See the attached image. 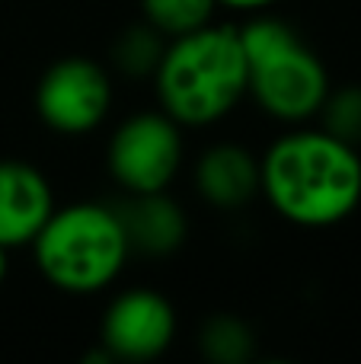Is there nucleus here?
<instances>
[{
	"label": "nucleus",
	"instance_id": "obj_1",
	"mask_svg": "<svg viewBox=\"0 0 361 364\" xmlns=\"http://www.w3.org/2000/svg\"><path fill=\"white\" fill-rule=\"evenodd\" d=\"M259 192L294 227L343 224L361 205L358 147L323 128H294L262 154Z\"/></svg>",
	"mask_w": 361,
	"mask_h": 364
},
{
	"label": "nucleus",
	"instance_id": "obj_2",
	"mask_svg": "<svg viewBox=\"0 0 361 364\" xmlns=\"http://www.w3.org/2000/svg\"><path fill=\"white\" fill-rule=\"evenodd\" d=\"M157 102L183 128H205L227 119L247 96V58L240 29L215 23L166 38L153 68Z\"/></svg>",
	"mask_w": 361,
	"mask_h": 364
},
{
	"label": "nucleus",
	"instance_id": "obj_3",
	"mask_svg": "<svg viewBox=\"0 0 361 364\" xmlns=\"http://www.w3.org/2000/svg\"><path fill=\"white\" fill-rule=\"evenodd\" d=\"M29 246L42 278L64 294L106 291L131 256L119 208L99 201L55 208Z\"/></svg>",
	"mask_w": 361,
	"mask_h": 364
},
{
	"label": "nucleus",
	"instance_id": "obj_4",
	"mask_svg": "<svg viewBox=\"0 0 361 364\" xmlns=\"http://www.w3.org/2000/svg\"><path fill=\"white\" fill-rule=\"evenodd\" d=\"M247 58V96L275 122L304 125L330 93V74L317 51L275 16H256L240 26Z\"/></svg>",
	"mask_w": 361,
	"mask_h": 364
},
{
	"label": "nucleus",
	"instance_id": "obj_5",
	"mask_svg": "<svg viewBox=\"0 0 361 364\" xmlns=\"http://www.w3.org/2000/svg\"><path fill=\"white\" fill-rule=\"evenodd\" d=\"M183 125L160 112H138L115 128L106 164L128 195L166 192L183 170Z\"/></svg>",
	"mask_w": 361,
	"mask_h": 364
},
{
	"label": "nucleus",
	"instance_id": "obj_6",
	"mask_svg": "<svg viewBox=\"0 0 361 364\" xmlns=\"http://www.w3.org/2000/svg\"><path fill=\"white\" fill-rule=\"evenodd\" d=\"M38 119L58 134H87L112 109V80L90 58H64L42 74L36 90Z\"/></svg>",
	"mask_w": 361,
	"mask_h": 364
},
{
	"label": "nucleus",
	"instance_id": "obj_7",
	"mask_svg": "<svg viewBox=\"0 0 361 364\" xmlns=\"http://www.w3.org/2000/svg\"><path fill=\"white\" fill-rule=\"evenodd\" d=\"M176 339V310L163 294L128 288L106 307L99 342L112 361L160 358Z\"/></svg>",
	"mask_w": 361,
	"mask_h": 364
},
{
	"label": "nucleus",
	"instance_id": "obj_8",
	"mask_svg": "<svg viewBox=\"0 0 361 364\" xmlns=\"http://www.w3.org/2000/svg\"><path fill=\"white\" fill-rule=\"evenodd\" d=\"M55 208V192L36 166L19 160H0V246L4 250L29 246Z\"/></svg>",
	"mask_w": 361,
	"mask_h": 364
},
{
	"label": "nucleus",
	"instance_id": "obj_9",
	"mask_svg": "<svg viewBox=\"0 0 361 364\" xmlns=\"http://www.w3.org/2000/svg\"><path fill=\"white\" fill-rule=\"evenodd\" d=\"M195 188L221 211L243 208L259 195V160L240 144H215L195 164Z\"/></svg>",
	"mask_w": 361,
	"mask_h": 364
},
{
	"label": "nucleus",
	"instance_id": "obj_10",
	"mask_svg": "<svg viewBox=\"0 0 361 364\" xmlns=\"http://www.w3.org/2000/svg\"><path fill=\"white\" fill-rule=\"evenodd\" d=\"M119 218L131 252L170 256L185 240V214L166 192H141L119 205Z\"/></svg>",
	"mask_w": 361,
	"mask_h": 364
},
{
	"label": "nucleus",
	"instance_id": "obj_11",
	"mask_svg": "<svg viewBox=\"0 0 361 364\" xmlns=\"http://www.w3.org/2000/svg\"><path fill=\"white\" fill-rule=\"evenodd\" d=\"M144 23H151L163 38L195 32L215 19L217 0H141Z\"/></svg>",
	"mask_w": 361,
	"mask_h": 364
},
{
	"label": "nucleus",
	"instance_id": "obj_12",
	"mask_svg": "<svg viewBox=\"0 0 361 364\" xmlns=\"http://www.w3.org/2000/svg\"><path fill=\"white\" fill-rule=\"evenodd\" d=\"M253 333L237 316H215L198 333V348L208 361L217 364H243L253 358Z\"/></svg>",
	"mask_w": 361,
	"mask_h": 364
},
{
	"label": "nucleus",
	"instance_id": "obj_13",
	"mask_svg": "<svg viewBox=\"0 0 361 364\" xmlns=\"http://www.w3.org/2000/svg\"><path fill=\"white\" fill-rule=\"evenodd\" d=\"M163 48H166V38L151 23H141L134 29H125L122 38L115 42V64L125 74H138V77L153 74Z\"/></svg>",
	"mask_w": 361,
	"mask_h": 364
},
{
	"label": "nucleus",
	"instance_id": "obj_14",
	"mask_svg": "<svg viewBox=\"0 0 361 364\" xmlns=\"http://www.w3.org/2000/svg\"><path fill=\"white\" fill-rule=\"evenodd\" d=\"M317 115L323 119V132H330L333 138L352 147L361 144V87L330 90Z\"/></svg>",
	"mask_w": 361,
	"mask_h": 364
},
{
	"label": "nucleus",
	"instance_id": "obj_15",
	"mask_svg": "<svg viewBox=\"0 0 361 364\" xmlns=\"http://www.w3.org/2000/svg\"><path fill=\"white\" fill-rule=\"evenodd\" d=\"M272 4H279V0H217V6H227V10L237 13H262Z\"/></svg>",
	"mask_w": 361,
	"mask_h": 364
},
{
	"label": "nucleus",
	"instance_id": "obj_16",
	"mask_svg": "<svg viewBox=\"0 0 361 364\" xmlns=\"http://www.w3.org/2000/svg\"><path fill=\"white\" fill-rule=\"evenodd\" d=\"M6 252H10V250H4V246H0V284H4V278H6Z\"/></svg>",
	"mask_w": 361,
	"mask_h": 364
}]
</instances>
